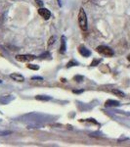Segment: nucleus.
<instances>
[{"instance_id":"obj_1","label":"nucleus","mask_w":130,"mask_h":147,"mask_svg":"<svg viewBox=\"0 0 130 147\" xmlns=\"http://www.w3.org/2000/svg\"><path fill=\"white\" fill-rule=\"evenodd\" d=\"M78 24L79 27L83 32L87 30V17H86V13H85L83 8H80L79 14H78Z\"/></svg>"},{"instance_id":"obj_2","label":"nucleus","mask_w":130,"mask_h":147,"mask_svg":"<svg viewBox=\"0 0 130 147\" xmlns=\"http://www.w3.org/2000/svg\"><path fill=\"white\" fill-rule=\"evenodd\" d=\"M97 51L99 52V53L103 54V55H106V56H113V50L112 48H110V47L108 46H98L97 47Z\"/></svg>"},{"instance_id":"obj_3","label":"nucleus","mask_w":130,"mask_h":147,"mask_svg":"<svg viewBox=\"0 0 130 147\" xmlns=\"http://www.w3.org/2000/svg\"><path fill=\"white\" fill-rule=\"evenodd\" d=\"M16 59L20 62H29L34 59H36V56L34 55H29V54H23V55H17Z\"/></svg>"},{"instance_id":"obj_4","label":"nucleus","mask_w":130,"mask_h":147,"mask_svg":"<svg viewBox=\"0 0 130 147\" xmlns=\"http://www.w3.org/2000/svg\"><path fill=\"white\" fill-rule=\"evenodd\" d=\"M38 14L44 19V20H48V19H50L51 17V12L49 11L48 9L42 8V7L40 9H38Z\"/></svg>"},{"instance_id":"obj_5","label":"nucleus","mask_w":130,"mask_h":147,"mask_svg":"<svg viewBox=\"0 0 130 147\" xmlns=\"http://www.w3.org/2000/svg\"><path fill=\"white\" fill-rule=\"evenodd\" d=\"M66 51H67V39H66V36L63 35L62 38H61V47H60V53L65 54Z\"/></svg>"},{"instance_id":"obj_6","label":"nucleus","mask_w":130,"mask_h":147,"mask_svg":"<svg viewBox=\"0 0 130 147\" xmlns=\"http://www.w3.org/2000/svg\"><path fill=\"white\" fill-rule=\"evenodd\" d=\"M78 51H79V53L81 54V55L83 56V57H89V56L91 55V51L89 50V49H87L84 45H80Z\"/></svg>"},{"instance_id":"obj_7","label":"nucleus","mask_w":130,"mask_h":147,"mask_svg":"<svg viewBox=\"0 0 130 147\" xmlns=\"http://www.w3.org/2000/svg\"><path fill=\"white\" fill-rule=\"evenodd\" d=\"M120 105V103L117 100H112V99H109L106 101L105 106L106 107H119Z\"/></svg>"},{"instance_id":"obj_8","label":"nucleus","mask_w":130,"mask_h":147,"mask_svg":"<svg viewBox=\"0 0 130 147\" xmlns=\"http://www.w3.org/2000/svg\"><path fill=\"white\" fill-rule=\"evenodd\" d=\"M10 78L12 80H16V82H22L25 80V78L23 77L21 74H18V73H15V74H11L10 75Z\"/></svg>"},{"instance_id":"obj_9","label":"nucleus","mask_w":130,"mask_h":147,"mask_svg":"<svg viewBox=\"0 0 130 147\" xmlns=\"http://www.w3.org/2000/svg\"><path fill=\"white\" fill-rule=\"evenodd\" d=\"M14 97L11 96V95H6V96H2L0 97V103L3 104V105H5V104H8L10 103V102L13 100Z\"/></svg>"},{"instance_id":"obj_10","label":"nucleus","mask_w":130,"mask_h":147,"mask_svg":"<svg viewBox=\"0 0 130 147\" xmlns=\"http://www.w3.org/2000/svg\"><path fill=\"white\" fill-rule=\"evenodd\" d=\"M36 100H40V101H48L51 100V97L50 96H46V95H37L35 97Z\"/></svg>"},{"instance_id":"obj_11","label":"nucleus","mask_w":130,"mask_h":147,"mask_svg":"<svg viewBox=\"0 0 130 147\" xmlns=\"http://www.w3.org/2000/svg\"><path fill=\"white\" fill-rule=\"evenodd\" d=\"M112 92L115 95H117V96H119V97H121V98H123V97L125 96V94L123 93L122 91H120L119 90V89H113Z\"/></svg>"},{"instance_id":"obj_12","label":"nucleus","mask_w":130,"mask_h":147,"mask_svg":"<svg viewBox=\"0 0 130 147\" xmlns=\"http://www.w3.org/2000/svg\"><path fill=\"white\" fill-rule=\"evenodd\" d=\"M78 65V63L76 62V61H74V60H72V61H70V62L68 63V65H67V68H70V67H74V66H77Z\"/></svg>"},{"instance_id":"obj_13","label":"nucleus","mask_w":130,"mask_h":147,"mask_svg":"<svg viewBox=\"0 0 130 147\" xmlns=\"http://www.w3.org/2000/svg\"><path fill=\"white\" fill-rule=\"evenodd\" d=\"M27 68L30 69V70H39V66L38 65H32V64H29V65H27Z\"/></svg>"},{"instance_id":"obj_14","label":"nucleus","mask_w":130,"mask_h":147,"mask_svg":"<svg viewBox=\"0 0 130 147\" xmlns=\"http://www.w3.org/2000/svg\"><path fill=\"white\" fill-rule=\"evenodd\" d=\"M41 59H46V58H48V59H50V57L51 55L48 53V52H45V53H43V54H41V55L39 56Z\"/></svg>"},{"instance_id":"obj_15","label":"nucleus","mask_w":130,"mask_h":147,"mask_svg":"<svg viewBox=\"0 0 130 147\" xmlns=\"http://www.w3.org/2000/svg\"><path fill=\"white\" fill-rule=\"evenodd\" d=\"M74 80H75V82H80L81 80H83V77H82V76H75V77L74 78Z\"/></svg>"},{"instance_id":"obj_16","label":"nucleus","mask_w":130,"mask_h":147,"mask_svg":"<svg viewBox=\"0 0 130 147\" xmlns=\"http://www.w3.org/2000/svg\"><path fill=\"white\" fill-rule=\"evenodd\" d=\"M55 40H56V37L55 36H52L50 39H49V42H48V45L50 46V45H52V44L55 42Z\"/></svg>"},{"instance_id":"obj_17","label":"nucleus","mask_w":130,"mask_h":147,"mask_svg":"<svg viewBox=\"0 0 130 147\" xmlns=\"http://www.w3.org/2000/svg\"><path fill=\"white\" fill-rule=\"evenodd\" d=\"M100 62H101V60H99V59H97V60H93V61H92V63H91V66H92V67H93V66H97Z\"/></svg>"},{"instance_id":"obj_18","label":"nucleus","mask_w":130,"mask_h":147,"mask_svg":"<svg viewBox=\"0 0 130 147\" xmlns=\"http://www.w3.org/2000/svg\"><path fill=\"white\" fill-rule=\"evenodd\" d=\"M85 121H86V122H91V123H94V124H98V123H97L96 121L94 120V119H87V120H85Z\"/></svg>"},{"instance_id":"obj_19","label":"nucleus","mask_w":130,"mask_h":147,"mask_svg":"<svg viewBox=\"0 0 130 147\" xmlns=\"http://www.w3.org/2000/svg\"><path fill=\"white\" fill-rule=\"evenodd\" d=\"M83 91H84L83 89H81V90H75V89H74V90L72 91V92H74V93H75V94H79V93H82Z\"/></svg>"},{"instance_id":"obj_20","label":"nucleus","mask_w":130,"mask_h":147,"mask_svg":"<svg viewBox=\"0 0 130 147\" xmlns=\"http://www.w3.org/2000/svg\"><path fill=\"white\" fill-rule=\"evenodd\" d=\"M35 1H36V3L38 4V5H39L40 7H42V6H43V3H42V1H41V0H35Z\"/></svg>"},{"instance_id":"obj_21","label":"nucleus","mask_w":130,"mask_h":147,"mask_svg":"<svg viewBox=\"0 0 130 147\" xmlns=\"http://www.w3.org/2000/svg\"><path fill=\"white\" fill-rule=\"evenodd\" d=\"M32 80H42L43 79H42L41 77H34V78H32Z\"/></svg>"},{"instance_id":"obj_22","label":"nucleus","mask_w":130,"mask_h":147,"mask_svg":"<svg viewBox=\"0 0 130 147\" xmlns=\"http://www.w3.org/2000/svg\"><path fill=\"white\" fill-rule=\"evenodd\" d=\"M127 59H128V61H130V54L128 55V57H127Z\"/></svg>"},{"instance_id":"obj_23","label":"nucleus","mask_w":130,"mask_h":147,"mask_svg":"<svg viewBox=\"0 0 130 147\" xmlns=\"http://www.w3.org/2000/svg\"><path fill=\"white\" fill-rule=\"evenodd\" d=\"M1 82H1V80H0V84H1Z\"/></svg>"}]
</instances>
